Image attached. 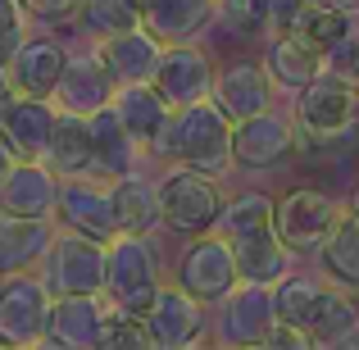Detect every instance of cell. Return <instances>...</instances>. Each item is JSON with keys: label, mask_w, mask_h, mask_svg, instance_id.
Wrapping results in <instances>:
<instances>
[{"label": "cell", "mask_w": 359, "mask_h": 350, "mask_svg": "<svg viewBox=\"0 0 359 350\" xmlns=\"http://www.w3.org/2000/svg\"><path fill=\"white\" fill-rule=\"evenodd\" d=\"M150 159L155 164H187V168H201V173L228 177L237 168V155H232V119L214 100H196V105L173 109L168 128L150 146Z\"/></svg>", "instance_id": "1"}, {"label": "cell", "mask_w": 359, "mask_h": 350, "mask_svg": "<svg viewBox=\"0 0 359 350\" xmlns=\"http://www.w3.org/2000/svg\"><path fill=\"white\" fill-rule=\"evenodd\" d=\"M291 114H296V155L305 150H332L346 141L359 123V82L346 69L327 64L309 87L291 96Z\"/></svg>", "instance_id": "2"}, {"label": "cell", "mask_w": 359, "mask_h": 350, "mask_svg": "<svg viewBox=\"0 0 359 350\" xmlns=\"http://www.w3.org/2000/svg\"><path fill=\"white\" fill-rule=\"evenodd\" d=\"M164 282H168V264H164L159 232H118L109 241L105 291L114 296V305H123L128 314H146Z\"/></svg>", "instance_id": "3"}, {"label": "cell", "mask_w": 359, "mask_h": 350, "mask_svg": "<svg viewBox=\"0 0 359 350\" xmlns=\"http://www.w3.org/2000/svg\"><path fill=\"white\" fill-rule=\"evenodd\" d=\"M159 196H164V232L168 236L191 241V236L219 232L223 205H228L223 177L187 168V164H168L159 173Z\"/></svg>", "instance_id": "4"}, {"label": "cell", "mask_w": 359, "mask_h": 350, "mask_svg": "<svg viewBox=\"0 0 359 350\" xmlns=\"http://www.w3.org/2000/svg\"><path fill=\"white\" fill-rule=\"evenodd\" d=\"M36 273L46 278V287H50L55 296H91V291H105L109 241H96V236L60 223Z\"/></svg>", "instance_id": "5"}, {"label": "cell", "mask_w": 359, "mask_h": 350, "mask_svg": "<svg viewBox=\"0 0 359 350\" xmlns=\"http://www.w3.org/2000/svg\"><path fill=\"white\" fill-rule=\"evenodd\" d=\"M346 214V201H337L323 187H291L278 196V210H273V232L300 255V260H314L323 250V241L337 232Z\"/></svg>", "instance_id": "6"}, {"label": "cell", "mask_w": 359, "mask_h": 350, "mask_svg": "<svg viewBox=\"0 0 359 350\" xmlns=\"http://www.w3.org/2000/svg\"><path fill=\"white\" fill-rule=\"evenodd\" d=\"M173 282H182L196 300L205 305H219L232 287L241 282V264H237V250L223 232H205V236H191L177 255V269H173Z\"/></svg>", "instance_id": "7"}, {"label": "cell", "mask_w": 359, "mask_h": 350, "mask_svg": "<svg viewBox=\"0 0 359 350\" xmlns=\"http://www.w3.org/2000/svg\"><path fill=\"white\" fill-rule=\"evenodd\" d=\"M55 291L41 273H14L0 282V346H46Z\"/></svg>", "instance_id": "8"}, {"label": "cell", "mask_w": 359, "mask_h": 350, "mask_svg": "<svg viewBox=\"0 0 359 350\" xmlns=\"http://www.w3.org/2000/svg\"><path fill=\"white\" fill-rule=\"evenodd\" d=\"M278 323V287L269 282H237L214 305V337L223 346H264Z\"/></svg>", "instance_id": "9"}, {"label": "cell", "mask_w": 359, "mask_h": 350, "mask_svg": "<svg viewBox=\"0 0 359 350\" xmlns=\"http://www.w3.org/2000/svg\"><path fill=\"white\" fill-rule=\"evenodd\" d=\"M55 223H64V228H78V232L96 236V241H114V236L123 232V223H118V201H114V177H105V173L64 177Z\"/></svg>", "instance_id": "10"}, {"label": "cell", "mask_w": 359, "mask_h": 350, "mask_svg": "<svg viewBox=\"0 0 359 350\" xmlns=\"http://www.w3.org/2000/svg\"><path fill=\"white\" fill-rule=\"evenodd\" d=\"M141 318H146L150 342L159 350H187V346H201L205 337H210V318L214 314H210L205 300H196L191 291L182 287V282L168 278Z\"/></svg>", "instance_id": "11"}, {"label": "cell", "mask_w": 359, "mask_h": 350, "mask_svg": "<svg viewBox=\"0 0 359 350\" xmlns=\"http://www.w3.org/2000/svg\"><path fill=\"white\" fill-rule=\"evenodd\" d=\"M296 114L291 109H264L255 119L232 123V155H237V168L245 173H269V168L287 164L296 155Z\"/></svg>", "instance_id": "12"}, {"label": "cell", "mask_w": 359, "mask_h": 350, "mask_svg": "<svg viewBox=\"0 0 359 350\" xmlns=\"http://www.w3.org/2000/svg\"><path fill=\"white\" fill-rule=\"evenodd\" d=\"M210 100L232 123L255 119V114H264V109H273V105H278V82H273L264 55H259V60H255V55H241V60L223 64L219 78H214V96Z\"/></svg>", "instance_id": "13"}, {"label": "cell", "mask_w": 359, "mask_h": 350, "mask_svg": "<svg viewBox=\"0 0 359 350\" xmlns=\"http://www.w3.org/2000/svg\"><path fill=\"white\" fill-rule=\"evenodd\" d=\"M214 78H219V69H214L210 51L201 41H182V46H164V60H159L150 82L173 109H182V105H196V100H210Z\"/></svg>", "instance_id": "14"}, {"label": "cell", "mask_w": 359, "mask_h": 350, "mask_svg": "<svg viewBox=\"0 0 359 350\" xmlns=\"http://www.w3.org/2000/svg\"><path fill=\"white\" fill-rule=\"evenodd\" d=\"M91 51L105 64L114 87H132V82H150L164 60V41L150 32L146 23L128 27V32H109V36H91Z\"/></svg>", "instance_id": "15"}, {"label": "cell", "mask_w": 359, "mask_h": 350, "mask_svg": "<svg viewBox=\"0 0 359 350\" xmlns=\"http://www.w3.org/2000/svg\"><path fill=\"white\" fill-rule=\"evenodd\" d=\"M109 314H114V296H109V291H91V296H55L46 342L64 346V350H91V346L105 342Z\"/></svg>", "instance_id": "16"}, {"label": "cell", "mask_w": 359, "mask_h": 350, "mask_svg": "<svg viewBox=\"0 0 359 350\" xmlns=\"http://www.w3.org/2000/svg\"><path fill=\"white\" fill-rule=\"evenodd\" d=\"M69 46L50 32H32L14 55H9V78H14L18 96H55L64 69H69Z\"/></svg>", "instance_id": "17"}, {"label": "cell", "mask_w": 359, "mask_h": 350, "mask_svg": "<svg viewBox=\"0 0 359 350\" xmlns=\"http://www.w3.org/2000/svg\"><path fill=\"white\" fill-rule=\"evenodd\" d=\"M60 187H64V177L46 159H18L9 168V177L0 182V210L23 214V219H55Z\"/></svg>", "instance_id": "18"}, {"label": "cell", "mask_w": 359, "mask_h": 350, "mask_svg": "<svg viewBox=\"0 0 359 350\" xmlns=\"http://www.w3.org/2000/svg\"><path fill=\"white\" fill-rule=\"evenodd\" d=\"M55 219H23L0 210V282L14 273H36L55 241Z\"/></svg>", "instance_id": "19"}, {"label": "cell", "mask_w": 359, "mask_h": 350, "mask_svg": "<svg viewBox=\"0 0 359 350\" xmlns=\"http://www.w3.org/2000/svg\"><path fill=\"white\" fill-rule=\"evenodd\" d=\"M55 123H60V105L50 96H18L9 105V114L0 119V137L9 141V150L18 159H46Z\"/></svg>", "instance_id": "20"}, {"label": "cell", "mask_w": 359, "mask_h": 350, "mask_svg": "<svg viewBox=\"0 0 359 350\" xmlns=\"http://www.w3.org/2000/svg\"><path fill=\"white\" fill-rule=\"evenodd\" d=\"M114 82H109V73H105V64L96 60V51H73L69 55V69H64V78H60V87H55V105L60 109H69V114H96V109H105L109 100H114Z\"/></svg>", "instance_id": "21"}, {"label": "cell", "mask_w": 359, "mask_h": 350, "mask_svg": "<svg viewBox=\"0 0 359 350\" xmlns=\"http://www.w3.org/2000/svg\"><path fill=\"white\" fill-rule=\"evenodd\" d=\"M219 5L223 0H150L146 14H141V23H146L164 46L205 41L210 27H219Z\"/></svg>", "instance_id": "22"}, {"label": "cell", "mask_w": 359, "mask_h": 350, "mask_svg": "<svg viewBox=\"0 0 359 350\" xmlns=\"http://www.w3.org/2000/svg\"><path fill=\"white\" fill-rule=\"evenodd\" d=\"M46 164H50L60 177L100 173L96 132H91V119H87V114H69V109H60V123H55L50 150H46Z\"/></svg>", "instance_id": "23"}, {"label": "cell", "mask_w": 359, "mask_h": 350, "mask_svg": "<svg viewBox=\"0 0 359 350\" xmlns=\"http://www.w3.org/2000/svg\"><path fill=\"white\" fill-rule=\"evenodd\" d=\"M264 64H269V73H273L282 96H296L300 87H309V82L327 69V55H318L314 46H305L296 32H282V36H269V41H264Z\"/></svg>", "instance_id": "24"}, {"label": "cell", "mask_w": 359, "mask_h": 350, "mask_svg": "<svg viewBox=\"0 0 359 350\" xmlns=\"http://www.w3.org/2000/svg\"><path fill=\"white\" fill-rule=\"evenodd\" d=\"M109 105H114V114L123 119V128L146 146V155H150V146L159 141V132L168 128V119H173V105L159 96L155 82H132V87H118Z\"/></svg>", "instance_id": "25"}, {"label": "cell", "mask_w": 359, "mask_h": 350, "mask_svg": "<svg viewBox=\"0 0 359 350\" xmlns=\"http://www.w3.org/2000/svg\"><path fill=\"white\" fill-rule=\"evenodd\" d=\"M114 201H118L123 232H164V196H159V177L132 168V173L114 177Z\"/></svg>", "instance_id": "26"}, {"label": "cell", "mask_w": 359, "mask_h": 350, "mask_svg": "<svg viewBox=\"0 0 359 350\" xmlns=\"http://www.w3.org/2000/svg\"><path fill=\"white\" fill-rule=\"evenodd\" d=\"M232 250H237L241 278L245 282H269V287H278L287 273H296V260H300V255L291 250V245L282 241L273 228L250 232V236H241V241H232Z\"/></svg>", "instance_id": "27"}, {"label": "cell", "mask_w": 359, "mask_h": 350, "mask_svg": "<svg viewBox=\"0 0 359 350\" xmlns=\"http://www.w3.org/2000/svg\"><path fill=\"white\" fill-rule=\"evenodd\" d=\"M291 32H296L305 46H314L318 55H327V60H332V55L359 32V14H351V9H337V5H327V0H305Z\"/></svg>", "instance_id": "28"}, {"label": "cell", "mask_w": 359, "mask_h": 350, "mask_svg": "<svg viewBox=\"0 0 359 350\" xmlns=\"http://www.w3.org/2000/svg\"><path fill=\"white\" fill-rule=\"evenodd\" d=\"M91 132H96V159H100V173L105 177H123V173H132V168H141V159H150L146 146L123 128L114 105L91 114Z\"/></svg>", "instance_id": "29"}, {"label": "cell", "mask_w": 359, "mask_h": 350, "mask_svg": "<svg viewBox=\"0 0 359 350\" xmlns=\"http://www.w3.org/2000/svg\"><path fill=\"white\" fill-rule=\"evenodd\" d=\"M318 273H323L327 282H337V287L355 291L359 296V214L346 205L341 223H337V232L323 241V250L314 255Z\"/></svg>", "instance_id": "30"}, {"label": "cell", "mask_w": 359, "mask_h": 350, "mask_svg": "<svg viewBox=\"0 0 359 350\" xmlns=\"http://www.w3.org/2000/svg\"><path fill=\"white\" fill-rule=\"evenodd\" d=\"M273 210H278V196L259 191V187L232 191L228 205H223L219 232L228 236V241H241V236H250V232H264V228H273Z\"/></svg>", "instance_id": "31"}, {"label": "cell", "mask_w": 359, "mask_h": 350, "mask_svg": "<svg viewBox=\"0 0 359 350\" xmlns=\"http://www.w3.org/2000/svg\"><path fill=\"white\" fill-rule=\"evenodd\" d=\"M327 287H332V282H327L323 273H318V278L314 273H287V278L278 282V318L309 328L314 314H318V305H323V296H327Z\"/></svg>", "instance_id": "32"}, {"label": "cell", "mask_w": 359, "mask_h": 350, "mask_svg": "<svg viewBox=\"0 0 359 350\" xmlns=\"http://www.w3.org/2000/svg\"><path fill=\"white\" fill-rule=\"evenodd\" d=\"M351 328H359V305H355V291H346V287H327V296H323V305H318V314H314V323H309V337H314V346H327L332 350L337 342H341Z\"/></svg>", "instance_id": "33"}, {"label": "cell", "mask_w": 359, "mask_h": 350, "mask_svg": "<svg viewBox=\"0 0 359 350\" xmlns=\"http://www.w3.org/2000/svg\"><path fill=\"white\" fill-rule=\"evenodd\" d=\"M273 14H278V0H223L219 5V23L241 41H269Z\"/></svg>", "instance_id": "34"}, {"label": "cell", "mask_w": 359, "mask_h": 350, "mask_svg": "<svg viewBox=\"0 0 359 350\" xmlns=\"http://www.w3.org/2000/svg\"><path fill=\"white\" fill-rule=\"evenodd\" d=\"M141 14H146V9L132 5V0H82L78 27H82L87 36H109V32L141 27Z\"/></svg>", "instance_id": "35"}, {"label": "cell", "mask_w": 359, "mask_h": 350, "mask_svg": "<svg viewBox=\"0 0 359 350\" xmlns=\"http://www.w3.org/2000/svg\"><path fill=\"white\" fill-rule=\"evenodd\" d=\"M32 23L36 18L27 14L23 0H0V60H9V55L32 36Z\"/></svg>", "instance_id": "36"}, {"label": "cell", "mask_w": 359, "mask_h": 350, "mask_svg": "<svg viewBox=\"0 0 359 350\" xmlns=\"http://www.w3.org/2000/svg\"><path fill=\"white\" fill-rule=\"evenodd\" d=\"M27 14L36 18L41 27H55V23H69V18H78L82 0H23Z\"/></svg>", "instance_id": "37"}, {"label": "cell", "mask_w": 359, "mask_h": 350, "mask_svg": "<svg viewBox=\"0 0 359 350\" xmlns=\"http://www.w3.org/2000/svg\"><path fill=\"white\" fill-rule=\"evenodd\" d=\"M264 346H282V350H309V346H314V337H309V328H300V323H287V318H278Z\"/></svg>", "instance_id": "38"}, {"label": "cell", "mask_w": 359, "mask_h": 350, "mask_svg": "<svg viewBox=\"0 0 359 350\" xmlns=\"http://www.w3.org/2000/svg\"><path fill=\"white\" fill-rule=\"evenodd\" d=\"M327 64H337V69H346V73H351V78L359 82V32H355L351 41H346L341 51H337L332 60H327Z\"/></svg>", "instance_id": "39"}, {"label": "cell", "mask_w": 359, "mask_h": 350, "mask_svg": "<svg viewBox=\"0 0 359 350\" xmlns=\"http://www.w3.org/2000/svg\"><path fill=\"white\" fill-rule=\"evenodd\" d=\"M18 100V91H14V78H9V64L0 60V119L9 114V105Z\"/></svg>", "instance_id": "40"}, {"label": "cell", "mask_w": 359, "mask_h": 350, "mask_svg": "<svg viewBox=\"0 0 359 350\" xmlns=\"http://www.w3.org/2000/svg\"><path fill=\"white\" fill-rule=\"evenodd\" d=\"M14 164H18V155H14V150H9V141L0 137V182H5V177H9V168H14Z\"/></svg>", "instance_id": "41"}, {"label": "cell", "mask_w": 359, "mask_h": 350, "mask_svg": "<svg viewBox=\"0 0 359 350\" xmlns=\"http://www.w3.org/2000/svg\"><path fill=\"white\" fill-rule=\"evenodd\" d=\"M355 346H359V328H351V332H346V337H341V342H337L332 350H355Z\"/></svg>", "instance_id": "42"}, {"label": "cell", "mask_w": 359, "mask_h": 350, "mask_svg": "<svg viewBox=\"0 0 359 350\" xmlns=\"http://www.w3.org/2000/svg\"><path fill=\"white\" fill-rule=\"evenodd\" d=\"M327 5H337V9H351V14H359V0H327Z\"/></svg>", "instance_id": "43"}, {"label": "cell", "mask_w": 359, "mask_h": 350, "mask_svg": "<svg viewBox=\"0 0 359 350\" xmlns=\"http://www.w3.org/2000/svg\"><path fill=\"white\" fill-rule=\"evenodd\" d=\"M346 205H351V210L359 214V187H355V191H351V201H346Z\"/></svg>", "instance_id": "44"}, {"label": "cell", "mask_w": 359, "mask_h": 350, "mask_svg": "<svg viewBox=\"0 0 359 350\" xmlns=\"http://www.w3.org/2000/svg\"><path fill=\"white\" fill-rule=\"evenodd\" d=\"M132 5H141V9H146V5H150V0H132Z\"/></svg>", "instance_id": "45"}]
</instances>
